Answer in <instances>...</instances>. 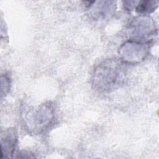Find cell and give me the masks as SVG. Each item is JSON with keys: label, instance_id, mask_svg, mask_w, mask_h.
<instances>
[{"label": "cell", "instance_id": "6da1fadb", "mask_svg": "<svg viewBox=\"0 0 159 159\" xmlns=\"http://www.w3.org/2000/svg\"><path fill=\"white\" fill-rule=\"evenodd\" d=\"M124 64L116 58L102 61L94 70L93 85L101 92H110L122 84L125 79Z\"/></svg>", "mask_w": 159, "mask_h": 159}, {"label": "cell", "instance_id": "7a4b0ae2", "mask_svg": "<svg viewBox=\"0 0 159 159\" xmlns=\"http://www.w3.org/2000/svg\"><path fill=\"white\" fill-rule=\"evenodd\" d=\"M54 107L51 102H45L28 109L24 114V125L29 132L39 134L45 130L53 120Z\"/></svg>", "mask_w": 159, "mask_h": 159}, {"label": "cell", "instance_id": "3957f363", "mask_svg": "<svg viewBox=\"0 0 159 159\" xmlns=\"http://www.w3.org/2000/svg\"><path fill=\"white\" fill-rule=\"evenodd\" d=\"M17 143V134L16 129L10 128L1 133V157L11 158L16 150Z\"/></svg>", "mask_w": 159, "mask_h": 159}, {"label": "cell", "instance_id": "277c9868", "mask_svg": "<svg viewBox=\"0 0 159 159\" xmlns=\"http://www.w3.org/2000/svg\"><path fill=\"white\" fill-rule=\"evenodd\" d=\"M148 43L130 40L125 43L122 48L124 52H129L130 53L123 56L127 61H135L143 59L146 55L148 50Z\"/></svg>", "mask_w": 159, "mask_h": 159}, {"label": "cell", "instance_id": "5b68a950", "mask_svg": "<svg viewBox=\"0 0 159 159\" xmlns=\"http://www.w3.org/2000/svg\"><path fill=\"white\" fill-rule=\"evenodd\" d=\"M112 2L108 1L107 4V1H104V4L102 5H99L98 4L96 7H93L92 10H94V12L93 13V16L94 17L97 18H102L105 17L106 16H108V14L113 10L112 8V4H111Z\"/></svg>", "mask_w": 159, "mask_h": 159}, {"label": "cell", "instance_id": "8992f818", "mask_svg": "<svg viewBox=\"0 0 159 159\" xmlns=\"http://www.w3.org/2000/svg\"><path fill=\"white\" fill-rule=\"evenodd\" d=\"M158 1H142L139 2L136 7V11L140 14L150 13L158 7Z\"/></svg>", "mask_w": 159, "mask_h": 159}]
</instances>
